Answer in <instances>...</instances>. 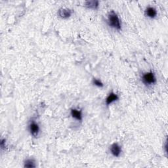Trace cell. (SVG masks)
Wrapping results in <instances>:
<instances>
[{
	"label": "cell",
	"mask_w": 168,
	"mask_h": 168,
	"mask_svg": "<svg viewBox=\"0 0 168 168\" xmlns=\"http://www.w3.org/2000/svg\"><path fill=\"white\" fill-rule=\"evenodd\" d=\"M108 24L110 27L113 28L116 30H120L122 28L120 20L118 14L114 11H111L108 16Z\"/></svg>",
	"instance_id": "1"
},
{
	"label": "cell",
	"mask_w": 168,
	"mask_h": 168,
	"mask_svg": "<svg viewBox=\"0 0 168 168\" xmlns=\"http://www.w3.org/2000/svg\"><path fill=\"white\" fill-rule=\"evenodd\" d=\"M142 81L144 84L147 85L154 84L156 82V79L154 74L152 72H149L144 74L142 76Z\"/></svg>",
	"instance_id": "2"
},
{
	"label": "cell",
	"mask_w": 168,
	"mask_h": 168,
	"mask_svg": "<svg viewBox=\"0 0 168 168\" xmlns=\"http://www.w3.org/2000/svg\"><path fill=\"white\" fill-rule=\"evenodd\" d=\"M72 11L69 9L66 8H62L60 9L58 11V16L61 17V19H66L69 18V17L72 15Z\"/></svg>",
	"instance_id": "3"
},
{
	"label": "cell",
	"mask_w": 168,
	"mask_h": 168,
	"mask_svg": "<svg viewBox=\"0 0 168 168\" xmlns=\"http://www.w3.org/2000/svg\"><path fill=\"white\" fill-rule=\"evenodd\" d=\"M110 152L114 157H119L122 152V148L118 143H114L110 146Z\"/></svg>",
	"instance_id": "4"
},
{
	"label": "cell",
	"mask_w": 168,
	"mask_h": 168,
	"mask_svg": "<svg viewBox=\"0 0 168 168\" xmlns=\"http://www.w3.org/2000/svg\"><path fill=\"white\" fill-rule=\"evenodd\" d=\"M29 131L32 135H33L34 137H36L40 133V127L37 123L32 122L29 125Z\"/></svg>",
	"instance_id": "5"
},
{
	"label": "cell",
	"mask_w": 168,
	"mask_h": 168,
	"mask_svg": "<svg viewBox=\"0 0 168 168\" xmlns=\"http://www.w3.org/2000/svg\"><path fill=\"white\" fill-rule=\"evenodd\" d=\"M118 99H119V97L116 93H111L109 94L108 96L107 97V99H106V104H107V105L108 106L112 104V103H113L114 102L118 101Z\"/></svg>",
	"instance_id": "6"
},
{
	"label": "cell",
	"mask_w": 168,
	"mask_h": 168,
	"mask_svg": "<svg viewBox=\"0 0 168 168\" xmlns=\"http://www.w3.org/2000/svg\"><path fill=\"white\" fill-rule=\"evenodd\" d=\"M145 14L150 19H154L157 15V11L154 7H149L145 10Z\"/></svg>",
	"instance_id": "7"
},
{
	"label": "cell",
	"mask_w": 168,
	"mask_h": 168,
	"mask_svg": "<svg viewBox=\"0 0 168 168\" xmlns=\"http://www.w3.org/2000/svg\"><path fill=\"white\" fill-rule=\"evenodd\" d=\"M70 114H71L72 118L78 121H81L82 119H83L82 112L81 110H77V109H72L71 112H70Z\"/></svg>",
	"instance_id": "8"
},
{
	"label": "cell",
	"mask_w": 168,
	"mask_h": 168,
	"mask_svg": "<svg viewBox=\"0 0 168 168\" xmlns=\"http://www.w3.org/2000/svg\"><path fill=\"white\" fill-rule=\"evenodd\" d=\"M85 6L89 9H97L99 7L98 1H87L85 2Z\"/></svg>",
	"instance_id": "9"
},
{
	"label": "cell",
	"mask_w": 168,
	"mask_h": 168,
	"mask_svg": "<svg viewBox=\"0 0 168 168\" xmlns=\"http://www.w3.org/2000/svg\"><path fill=\"white\" fill-rule=\"evenodd\" d=\"M25 167H36V163H35V162L34 160H32V159H28V160H26L25 162Z\"/></svg>",
	"instance_id": "10"
},
{
	"label": "cell",
	"mask_w": 168,
	"mask_h": 168,
	"mask_svg": "<svg viewBox=\"0 0 168 168\" xmlns=\"http://www.w3.org/2000/svg\"><path fill=\"white\" fill-rule=\"evenodd\" d=\"M93 82V84L95 85H96V86H97V87H102L103 85H103V84L102 83V82L98 79H95V78H94Z\"/></svg>",
	"instance_id": "11"
},
{
	"label": "cell",
	"mask_w": 168,
	"mask_h": 168,
	"mask_svg": "<svg viewBox=\"0 0 168 168\" xmlns=\"http://www.w3.org/2000/svg\"><path fill=\"white\" fill-rule=\"evenodd\" d=\"M1 149L4 148L5 146V140L2 139L1 140Z\"/></svg>",
	"instance_id": "12"
}]
</instances>
